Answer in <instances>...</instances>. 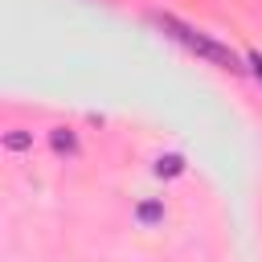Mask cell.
Returning a JSON list of instances; mask_svg holds the SVG:
<instances>
[{"instance_id":"6da1fadb","label":"cell","mask_w":262,"mask_h":262,"mask_svg":"<svg viewBox=\"0 0 262 262\" xmlns=\"http://www.w3.org/2000/svg\"><path fill=\"white\" fill-rule=\"evenodd\" d=\"M53 147H57V151H74V135H70L66 127H57V135H53Z\"/></svg>"},{"instance_id":"7a4b0ae2","label":"cell","mask_w":262,"mask_h":262,"mask_svg":"<svg viewBox=\"0 0 262 262\" xmlns=\"http://www.w3.org/2000/svg\"><path fill=\"white\" fill-rule=\"evenodd\" d=\"M4 147L8 151H20V147H29V135H16L12 131V135H4Z\"/></svg>"}]
</instances>
